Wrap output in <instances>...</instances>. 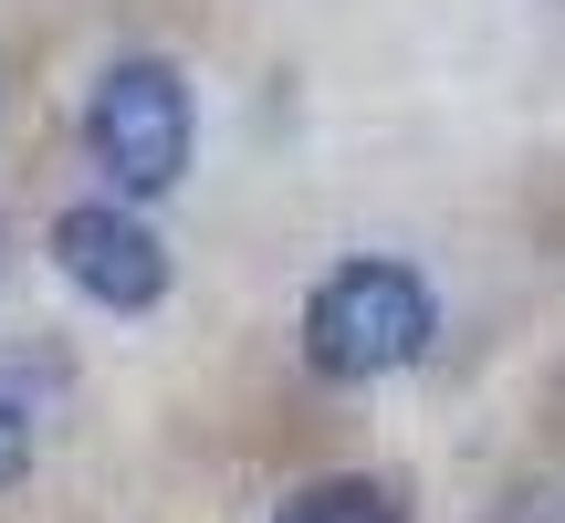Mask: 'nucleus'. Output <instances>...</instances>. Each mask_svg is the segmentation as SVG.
<instances>
[{
	"mask_svg": "<svg viewBox=\"0 0 565 523\" xmlns=\"http://www.w3.org/2000/svg\"><path fill=\"white\" fill-rule=\"evenodd\" d=\"M273 523H408V503H398V482H377V471H324V482H303Z\"/></svg>",
	"mask_w": 565,
	"mask_h": 523,
	"instance_id": "nucleus-4",
	"label": "nucleus"
},
{
	"mask_svg": "<svg viewBox=\"0 0 565 523\" xmlns=\"http://www.w3.org/2000/svg\"><path fill=\"white\" fill-rule=\"evenodd\" d=\"M0 273H11V231H0Z\"/></svg>",
	"mask_w": 565,
	"mask_h": 523,
	"instance_id": "nucleus-6",
	"label": "nucleus"
},
{
	"mask_svg": "<svg viewBox=\"0 0 565 523\" xmlns=\"http://www.w3.org/2000/svg\"><path fill=\"white\" fill-rule=\"evenodd\" d=\"M53 262H63V282H74L84 303H105V314H147V303L168 293V242L137 221V200H74L53 221Z\"/></svg>",
	"mask_w": 565,
	"mask_h": 523,
	"instance_id": "nucleus-3",
	"label": "nucleus"
},
{
	"mask_svg": "<svg viewBox=\"0 0 565 523\" xmlns=\"http://www.w3.org/2000/svg\"><path fill=\"white\" fill-rule=\"evenodd\" d=\"M429 335H440V303L387 252L335 262V273L303 293V366L335 377V387H377V377H398V366H419Z\"/></svg>",
	"mask_w": 565,
	"mask_h": 523,
	"instance_id": "nucleus-1",
	"label": "nucleus"
},
{
	"mask_svg": "<svg viewBox=\"0 0 565 523\" xmlns=\"http://www.w3.org/2000/svg\"><path fill=\"white\" fill-rule=\"evenodd\" d=\"M21 471H32V429H21V408L0 398V492H11Z\"/></svg>",
	"mask_w": 565,
	"mask_h": 523,
	"instance_id": "nucleus-5",
	"label": "nucleus"
},
{
	"mask_svg": "<svg viewBox=\"0 0 565 523\" xmlns=\"http://www.w3.org/2000/svg\"><path fill=\"white\" fill-rule=\"evenodd\" d=\"M84 147H95L105 189L116 200H168L200 158V105H189V74L158 53H126L95 74L84 95Z\"/></svg>",
	"mask_w": 565,
	"mask_h": 523,
	"instance_id": "nucleus-2",
	"label": "nucleus"
}]
</instances>
